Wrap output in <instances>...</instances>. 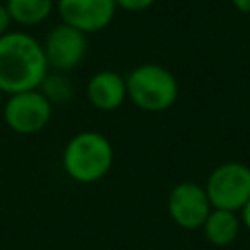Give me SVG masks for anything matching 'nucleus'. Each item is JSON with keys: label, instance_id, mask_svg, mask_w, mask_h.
I'll list each match as a JSON object with an SVG mask.
<instances>
[{"label": "nucleus", "instance_id": "1", "mask_svg": "<svg viewBox=\"0 0 250 250\" xmlns=\"http://www.w3.org/2000/svg\"><path fill=\"white\" fill-rule=\"evenodd\" d=\"M43 43L27 31H8L0 37V90L10 96L37 90L49 74Z\"/></svg>", "mask_w": 250, "mask_h": 250}, {"label": "nucleus", "instance_id": "2", "mask_svg": "<svg viewBox=\"0 0 250 250\" xmlns=\"http://www.w3.org/2000/svg\"><path fill=\"white\" fill-rule=\"evenodd\" d=\"M113 145L100 131H80L62 148V170L76 184H96L113 166Z\"/></svg>", "mask_w": 250, "mask_h": 250}, {"label": "nucleus", "instance_id": "3", "mask_svg": "<svg viewBox=\"0 0 250 250\" xmlns=\"http://www.w3.org/2000/svg\"><path fill=\"white\" fill-rule=\"evenodd\" d=\"M127 100L146 113H160L170 109L180 94L176 76L162 64L145 62L135 66L125 76Z\"/></svg>", "mask_w": 250, "mask_h": 250}, {"label": "nucleus", "instance_id": "4", "mask_svg": "<svg viewBox=\"0 0 250 250\" xmlns=\"http://www.w3.org/2000/svg\"><path fill=\"white\" fill-rule=\"evenodd\" d=\"M205 191L213 209H242L250 199V168L240 162L217 166L207 178Z\"/></svg>", "mask_w": 250, "mask_h": 250}, {"label": "nucleus", "instance_id": "5", "mask_svg": "<svg viewBox=\"0 0 250 250\" xmlns=\"http://www.w3.org/2000/svg\"><path fill=\"white\" fill-rule=\"evenodd\" d=\"M2 117L10 131L18 135H35L49 125L53 104L39 90L10 94L4 100Z\"/></svg>", "mask_w": 250, "mask_h": 250}, {"label": "nucleus", "instance_id": "6", "mask_svg": "<svg viewBox=\"0 0 250 250\" xmlns=\"http://www.w3.org/2000/svg\"><path fill=\"white\" fill-rule=\"evenodd\" d=\"M43 51L51 70L70 72L82 64L88 51V39L86 33L66 23H59L49 29L43 41Z\"/></svg>", "mask_w": 250, "mask_h": 250}, {"label": "nucleus", "instance_id": "7", "mask_svg": "<svg viewBox=\"0 0 250 250\" xmlns=\"http://www.w3.org/2000/svg\"><path fill=\"white\" fill-rule=\"evenodd\" d=\"M168 215L170 219L188 230L203 227L207 215L211 213V203L203 186L195 182H180L168 193Z\"/></svg>", "mask_w": 250, "mask_h": 250}, {"label": "nucleus", "instance_id": "8", "mask_svg": "<svg viewBox=\"0 0 250 250\" xmlns=\"http://www.w3.org/2000/svg\"><path fill=\"white\" fill-rule=\"evenodd\" d=\"M55 8L62 23L86 35L109 27L117 12L115 0H57Z\"/></svg>", "mask_w": 250, "mask_h": 250}, {"label": "nucleus", "instance_id": "9", "mask_svg": "<svg viewBox=\"0 0 250 250\" xmlns=\"http://www.w3.org/2000/svg\"><path fill=\"white\" fill-rule=\"evenodd\" d=\"M86 100L98 111H115L127 100L125 76L115 70H98L86 82Z\"/></svg>", "mask_w": 250, "mask_h": 250}, {"label": "nucleus", "instance_id": "10", "mask_svg": "<svg viewBox=\"0 0 250 250\" xmlns=\"http://www.w3.org/2000/svg\"><path fill=\"white\" fill-rule=\"evenodd\" d=\"M203 234L205 238L215 246H227L230 244L240 230V221L234 215V211L225 209H211L203 223Z\"/></svg>", "mask_w": 250, "mask_h": 250}, {"label": "nucleus", "instance_id": "11", "mask_svg": "<svg viewBox=\"0 0 250 250\" xmlns=\"http://www.w3.org/2000/svg\"><path fill=\"white\" fill-rule=\"evenodd\" d=\"M8 14L12 23L21 27H35L41 25L53 12L55 0H6Z\"/></svg>", "mask_w": 250, "mask_h": 250}, {"label": "nucleus", "instance_id": "12", "mask_svg": "<svg viewBox=\"0 0 250 250\" xmlns=\"http://www.w3.org/2000/svg\"><path fill=\"white\" fill-rule=\"evenodd\" d=\"M37 90L51 104H66L74 96V86H72L70 78L66 76V72H57V70H53V72L49 70V74L43 78V82Z\"/></svg>", "mask_w": 250, "mask_h": 250}, {"label": "nucleus", "instance_id": "13", "mask_svg": "<svg viewBox=\"0 0 250 250\" xmlns=\"http://www.w3.org/2000/svg\"><path fill=\"white\" fill-rule=\"evenodd\" d=\"M154 2L156 0H115V6H117V10H125V12L137 14V12L148 10Z\"/></svg>", "mask_w": 250, "mask_h": 250}, {"label": "nucleus", "instance_id": "14", "mask_svg": "<svg viewBox=\"0 0 250 250\" xmlns=\"http://www.w3.org/2000/svg\"><path fill=\"white\" fill-rule=\"evenodd\" d=\"M10 25H12V18L8 14V8L6 4H0V37L10 31Z\"/></svg>", "mask_w": 250, "mask_h": 250}, {"label": "nucleus", "instance_id": "15", "mask_svg": "<svg viewBox=\"0 0 250 250\" xmlns=\"http://www.w3.org/2000/svg\"><path fill=\"white\" fill-rule=\"evenodd\" d=\"M230 4H232L240 14H248V16H250V0H230Z\"/></svg>", "mask_w": 250, "mask_h": 250}, {"label": "nucleus", "instance_id": "16", "mask_svg": "<svg viewBox=\"0 0 250 250\" xmlns=\"http://www.w3.org/2000/svg\"><path fill=\"white\" fill-rule=\"evenodd\" d=\"M242 223L246 225V229L250 230V199L246 201V205L242 207Z\"/></svg>", "mask_w": 250, "mask_h": 250}, {"label": "nucleus", "instance_id": "17", "mask_svg": "<svg viewBox=\"0 0 250 250\" xmlns=\"http://www.w3.org/2000/svg\"><path fill=\"white\" fill-rule=\"evenodd\" d=\"M4 96H6V94L0 90V113H2V105H4Z\"/></svg>", "mask_w": 250, "mask_h": 250}]
</instances>
